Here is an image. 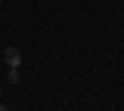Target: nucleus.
I'll return each instance as SVG.
<instances>
[{"label": "nucleus", "instance_id": "obj_2", "mask_svg": "<svg viewBox=\"0 0 124 111\" xmlns=\"http://www.w3.org/2000/svg\"><path fill=\"white\" fill-rule=\"evenodd\" d=\"M8 82H10V84H17V82H20V72H17V69L10 67V72H8Z\"/></svg>", "mask_w": 124, "mask_h": 111}, {"label": "nucleus", "instance_id": "obj_3", "mask_svg": "<svg viewBox=\"0 0 124 111\" xmlns=\"http://www.w3.org/2000/svg\"><path fill=\"white\" fill-rule=\"evenodd\" d=\"M0 111H10V109H8V106H3V104H0Z\"/></svg>", "mask_w": 124, "mask_h": 111}, {"label": "nucleus", "instance_id": "obj_4", "mask_svg": "<svg viewBox=\"0 0 124 111\" xmlns=\"http://www.w3.org/2000/svg\"><path fill=\"white\" fill-rule=\"evenodd\" d=\"M0 3H3V0H0Z\"/></svg>", "mask_w": 124, "mask_h": 111}, {"label": "nucleus", "instance_id": "obj_1", "mask_svg": "<svg viewBox=\"0 0 124 111\" xmlns=\"http://www.w3.org/2000/svg\"><path fill=\"white\" fill-rule=\"evenodd\" d=\"M3 59L8 62V67H13V69H17L20 64H23V54H20L17 47H8L5 52H3Z\"/></svg>", "mask_w": 124, "mask_h": 111}]
</instances>
